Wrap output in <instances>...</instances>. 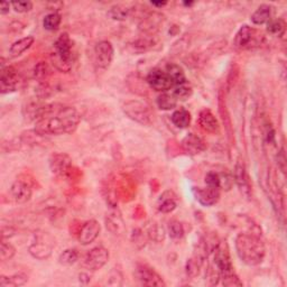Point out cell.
<instances>
[{"label": "cell", "instance_id": "cell-1", "mask_svg": "<svg viewBox=\"0 0 287 287\" xmlns=\"http://www.w3.org/2000/svg\"><path fill=\"white\" fill-rule=\"evenodd\" d=\"M81 114L73 107L62 105L44 106L36 120L35 130L43 136L70 134L77 129Z\"/></svg>", "mask_w": 287, "mask_h": 287}, {"label": "cell", "instance_id": "cell-2", "mask_svg": "<svg viewBox=\"0 0 287 287\" xmlns=\"http://www.w3.org/2000/svg\"><path fill=\"white\" fill-rule=\"evenodd\" d=\"M236 250L240 260L248 266H257L262 262L266 255L265 244L250 232L239 233L236 238Z\"/></svg>", "mask_w": 287, "mask_h": 287}, {"label": "cell", "instance_id": "cell-3", "mask_svg": "<svg viewBox=\"0 0 287 287\" xmlns=\"http://www.w3.org/2000/svg\"><path fill=\"white\" fill-rule=\"evenodd\" d=\"M54 53L52 54L53 65L61 72H70L72 66V41L66 33L56 39Z\"/></svg>", "mask_w": 287, "mask_h": 287}, {"label": "cell", "instance_id": "cell-4", "mask_svg": "<svg viewBox=\"0 0 287 287\" xmlns=\"http://www.w3.org/2000/svg\"><path fill=\"white\" fill-rule=\"evenodd\" d=\"M123 110L130 119H133L136 123L141 125L152 124L153 114L145 103L137 100H130L124 103Z\"/></svg>", "mask_w": 287, "mask_h": 287}, {"label": "cell", "instance_id": "cell-5", "mask_svg": "<svg viewBox=\"0 0 287 287\" xmlns=\"http://www.w3.org/2000/svg\"><path fill=\"white\" fill-rule=\"evenodd\" d=\"M55 246L54 240L52 239L49 233L37 234L36 240L33 241V244L28 248L30 254L39 260L47 259L52 255V251Z\"/></svg>", "mask_w": 287, "mask_h": 287}, {"label": "cell", "instance_id": "cell-6", "mask_svg": "<svg viewBox=\"0 0 287 287\" xmlns=\"http://www.w3.org/2000/svg\"><path fill=\"white\" fill-rule=\"evenodd\" d=\"M135 277L138 280L139 284L144 286H166L162 276L154 268L145 265V264H138L137 265Z\"/></svg>", "mask_w": 287, "mask_h": 287}, {"label": "cell", "instance_id": "cell-7", "mask_svg": "<svg viewBox=\"0 0 287 287\" xmlns=\"http://www.w3.org/2000/svg\"><path fill=\"white\" fill-rule=\"evenodd\" d=\"M109 260V251L105 247H94L84 257L83 266L91 272L99 271Z\"/></svg>", "mask_w": 287, "mask_h": 287}, {"label": "cell", "instance_id": "cell-8", "mask_svg": "<svg viewBox=\"0 0 287 287\" xmlns=\"http://www.w3.org/2000/svg\"><path fill=\"white\" fill-rule=\"evenodd\" d=\"M147 83L153 90L158 92H166L174 88L173 81H172L168 72L162 68H153L147 76Z\"/></svg>", "mask_w": 287, "mask_h": 287}, {"label": "cell", "instance_id": "cell-9", "mask_svg": "<svg viewBox=\"0 0 287 287\" xmlns=\"http://www.w3.org/2000/svg\"><path fill=\"white\" fill-rule=\"evenodd\" d=\"M113 59L112 44L108 41H101L94 47V60L100 68H108Z\"/></svg>", "mask_w": 287, "mask_h": 287}, {"label": "cell", "instance_id": "cell-10", "mask_svg": "<svg viewBox=\"0 0 287 287\" xmlns=\"http://www.w3.org/2000/svg\"><path fill=\"white\" fill-rule=\"evenodd\" d=\"M19 83V76L13 66H3L0 73V90L2 93L13 92Z\"/></svg>", "mask_w": 287, "mask_h": 287}, {"label": "cell", "instance_id": "cell-11", "mask_svg": "<svg viewBox=\"0 0 287 287\" xmlns=\"http://www.w3.org/2000/svg\"><path fill=\"white\" fill-rule=\"evenodd\" d=\"M256 33L257 32L252 27L248 25H244L236 34V37H234V47L238 50L250 49L252 45H255L257 42Z\"/></svg>", "mask_w": 287, "mask_h": 287}, {"label": "cell", "instance_id": "cell-12", "mask_svg": "<svg viewBox=\"0 0 287 287\" xmlns=\"http://www.w3.org/2000/svg\"><path fill=\"white\" fill-rule=\"evenodd\" d=\"M10 198L11 200L14 201L15 203L18 204H22L26 203L28 201L31 200L32 198V187L28 183L21 181V180H17L13 183V185L10 186Z\"/></svg>", "mask_w": 287, "mask_h": 287}, {"label": "cell", "instance_id": "cell-13", "mask_svg": "<svg viewBox=\"0 0 287 287\" xmlns=\"http://www.w3.org/2000/svg\"><path fill=\"white\" fill-rule=\"evenodd\" d=\"M233 181L236 182L238 185L239 190L241 191L246 197L250 195V183H249V177L247 174V169L244 163V160L239 158L237 160L236 165H234V171H233Z\"/></svg>", "mask_w": 287, "mask_h": 287}, {"label": "cell", "instance_id": "cell-14", "mask_svg": "<svg viewBox=\"0 0 287 287\" xmlns=\"http://www.w3.org/2000/svg\"><path fill=\"white\" fill-rule=\"evenodd\" d=\"M193 194L200 204L204 206L214 205L220 199L219 188L213 187H193Z\"/></svg>", "mask_w": 287, "mask_h": 287}, {"label": "cell", "instance_id": "cell-15", "mask_svg": "<svg viewBox=\"0 0 287 287\" xmlns=\"http://www.w3.org/2000/svg\"><path fill=\"white\" fill-rule=\"evenodd\" d=\"M100 230L101 227L99 222L97 220H89L81 227V230L79 232V241L83 246L90 245L99 236Z\"/></svg>", "mask_w": 287, "mask_h": 287}, {"label": "cell", "instance_id": "cell-16", "mask_svg": "<svg viewBox=\"0 0 287 287\" xmlns=\"http://www.w3.org/2000/svg\"><path fill=\"white\" fill-rule=\"evenodd\" d=\"M51 170L54 174L65 176L72 168V159L65 154H54L50 160Z\"/></svg>", "mask_w": 287, "mask_h": 287}, {"label": "cell", "instance_id": "cell-17", "mask_svg": "<svg viewBox=\"0 0 287 287\" xmlns=\"http://www.w3.org/2000/svg\"><path fill=\"white\" fill-rule=\"evenodd\" d=\"M199 125L204 131L209 134H218L220 129V125L216 116L212 113L209 109H203L200 112L199 116Z\"/></svg>", "mask_w": 287, "mask_h": 287}, {"label": "cell", "instance_id": "cell-18", "mask_svg": "<svg viewBox=\"0 0 287 287\" xmlns=\"http://www.w3.org/2000/svg\"><path fill=\"white\" fill-rule=\"evenodd\" d=\"M182 147L187 154L198 155L205 151V141L195 134H188L184 139L182 140Z\"/></svg>", "mask_w": 287, "mask_h": 287}, {"label": "cell", "instance_id": "cell-19", "mask_svg": "<svg viewBox=\"0 0 287 287\" xmlns=\"http://www.w3.org/2000/svg\"><path fill=\"white\" fill-rule=\"evenodd\" d=\"M106 223L107 228L114 234H122L126 230L122 213L118 210H112L109 212L106 218Z\"/></svg>", "mask_w": 287, "mask_h": 287}, {"label": "cell", "instance_id": "cell-20", "mask_svg": "<svg viewBox=\"0 0 287 287\" xmlns=\"http://www.w3.org/2000/svg\"><path fill=\"white\" fill-rule=\"evenodd\" d=\"M272 6L267 4H262L256 9L254 14L251 15V21L255 25H264L272 19Z\"/></svg>", "mask_w": 287, "mask_h": 287}, {"label": "cell", "instance_id": "cell-21", "mask_svg": "<svg viewBox=\"0 0 287 287\" xmlns=\"http://www.w3.org/2000/svg\"><path fill=\"white\" fill-rule=\"evenodd\" d=\"M191 113L188 112L186 109L180 108L175 110L171 116V120L177 128L185 129L191 125Z\"/></svg>", "mask_w": 287, "mask_h": 287}, {"label": "cell", "instance_id": "cell-22", "mask_svg": "<svg viewBox=\"0 0 287 287\" xmlns=\"http://www.w3.org/2000/svg\"><path fill=\"white\" fill-rule=\"evenodd\" d=\"M176 209V200L173 192L166 191L158 200V210L162 213H171Z\"/></svg>", "mask_w": 287, "mask_h": 287}, {"label": "cell", "instance_id": "cell-23", "mask_svg": "<svg viewBox=\"0 0 287 287\" xmlns=\"http://www.w3.org/2000/svg\"><path fill=\"white\" fill-rule=\"evenodd\" d=\"M34 42H35V39H34L33 36H27V37L18 39V41H16L9 49L10 56H13V57L20 56L22 53H25L28 49L32 47Z\"/></svg>", "mask_w": 287, "mask_h": 287}, {"label": "cell", "instance_id": "cell-24", "mask_svg": "<svg viewBox=\"0 0 287 287\" xmlns=\"http://www.w3.org/2000/svg\"><path fill=\"white\" fill-rule=\"evenodd\" d=\"M165 71L168 72L171 80L173 81L174 87L187 82L185 73H184V71H183V68L180 65H176V64H173V63H170V64L166 65Z\"/></svg>", "mask_w": 287, "mask_h": 287}, {"label": "cell", "instance_id": "cell-25", "mask_svg": "<svg viewBox=\"0 0 287 287\" xmlns=\"http://www.w3.org/2000/svg\"><path fill=\"white\" fill-rule=\"evenodd\" d=\"M28 277L27 275L18 273L11 276H3L0 277V286L2 287H17V286H22L27 283Z\"/></svg>", "mask_w": 287, "mask_h": 287}, {"label": "cell", "instance_id": "cell-26", "mask_svg": "<svg viewBox=\"0 0 287 287\" xmlns=\"http://www.w3.org/2000/svg\"><path fill=\"white\" fill-rule=\"evenodd\" d=\"M157 16V14H152L147 17H145V19L142 20L140 25V30L144 33H155L158 30V26L160 25V22L163 21V16L160 15L158 18H155Z\"/></svg>", "mask_w": 287, "mask_h": 287}, {"label": "cell", "instance_id": "cell-27", "mask_svg": "<svg viewBox=\"0 0 287 287\" xmlns=\"http://www.w3.org/2000/svg\"><path fill=\"white\" fill-rule=\"evenodd\" d=\"M177 101L179 100L173 95V93L163 92L162 94L158 95L156 102L158 108L162 109V110H172V109L176 107Z\"/></svg>", "mask_w": 287, "mask_h": 287}, {"label": "cell", "instance_id": "cell-28", "mask_svg": "<svg viewBox=\"0 0 287 287\" xmlns=\"http://www.w3.org/2000/svg\"><path fill=\"white\" fill-rule=\"evenodd\" d=\"M286 31V22L282 18H272L267 22V32L272 35L282 37Z\"/></svg>", "mask_w": 287, "mask_h": 287}, {"label": "cell", "instance_id": "cell-29", "mask_svg": "<svg viewBox=\"0 0 287 287\" xmlns=\"http://www.w3.org/2000/svg\"><path fill=\"white\" fill-rule=\"evenodd\" d=\"M61 21H62L61 15L59 13H56V11H54V13H51L45 16V18L43 20V26L46 31L54 32L60 27Z\"/></svg>", "mask_w": 287, "mask_h": 287}, {"label": "cell", "instance_id": "cell-30", "mask_svg": "<svg viewBox=\"0 0 287 287\" xmlns=\"http://www.w3.org/2000/svg\"><path fill=\"white\" fill-rule=\"evenodd\" d=\"M79 259V252L77 249H66L62 252L59 257V262L61 265L71 266Z\"/></svg>", "mask_w": 287, "mask_h": 287}, {"label": "cell", "instance_id": "cell-31", "mask_svg": "<svg viewBox=\"0 0 287 287\" xmlns=\"http://www.w3.org/2000/svg\"><path fill=\"white\" fill-rule=\"evenodd\" d=\"M192 87L187 82L176 85L173 88V95L176 98L177 100H186L192 95Z\"/></svg>", "mask_w": 287, "mask_h": 287}, {"label": "cell", "instance_id": "cell-32", "mask_svg": "<svg viewBox=\"0 0 287 287\" xmlns=\"http://www.w3.org/2000/svg\"><path fill=\"white\" fill-rule=\"evenodd\" d=\"M16 254V249L15 247L7 243L6 239H2V245H0V259L3 261L9 260L13 258Z\"/></svg>", "mask_w": 287, "mask_h": 287}, {"label": "cell", "instance_id": "cell-33", "mask_svg": "<svg viewBox=\"0 0 287 287\" xmlns=\"http://www.w3.org/2000/svg\"><path fill=\"white\" fill-rule=\"evenodd\" d=\"M202 260L199 259V258L195 256L194 258H191V259H188L186 262V274L188 277L194 278L197 277L199 273H200V268L201 265H202Z\"/></svg>", "mask_w": 287, "mask_h": 287}, {"label": "cell", "instance_id": "cell-34", "mask_svg": "<svg viewBox=\"0 0 287 287\" xmlns=\"http://www.w3.org/2000/svg\"><path fill=\"white\" fill-rule=\"evenodd\" d=\"M130 9H127L123 6H113L108 13V16L114 20H124L128 17Z\"/></svg>", "mask_w": 287, "mask_h": 287}, {"label": "cell", "instance_id": "cell-35", "mask_svg": "<svg viewBox=\"0 0 287 287\" xmlns=\"http://www.w3.org/2000/svg\"><path fill=\"white\" fill-rule=\"evenodd\" d=\"M169 234L172 239H181L184 236V228L177 220H172L169 223Z\"/></svg>", "mask_w": 287, "mask_h": 287}, {"label": "cell", "instance_id": "cell-36", "mask_svg": "<svg viewBox=\"0 0 287 287\" xmlns=\"http://www.w3.org/2000/svg\"><path fill=\"white\" fill-rule=\"evenodd\" d=\"M220 279L222 280V284L225 286H243V282L239 279L234 271L221 274Z\"/></svg>", "mask_w": 287, "mask_h": 287}, {"label": "cell", "instance_id": "cell-37", "mask_svg": "<svg viewBox=\"0 0 287 287\" xmlns=\"http://www.w3.org/2000/svg\"><path fill=\"white\" fill-rule=\"evenodd\" d=\"M205 184L209 187L213 188H220L221 183H220V175L217 172H209L208 174L205 175Z\"/></svg>", "mask_w": 287, "mask_h": 287}, {"label": "cell", "instance_id": "cell-38", "mask_svg": "<svg viewBox=\"0 0 287 287\" xmlns=\"http://www.w3.org/2000/svg\"><path fill=\"white\" fill-rule=\"evenodd\" d=\"M49 76V67L45 63H39L34 68V77L35 79L39 80V81H43L44 79H46V77Z\"/></svg>", "mask_w": 287, "mask_h": 287}, {"label": "cell", "instance_id": "cell-39", "mask_svg": "<svg viewBox=\"0 0 287 287\" xmlns=\"http://www.w3.org/2000/svg\"><path fill=\"white\" fill-rule=\"evenodd\" d=\"M11 7L16 11V13L24 14L28 13V11L32 10L33 4L31 2H14L11 3Z\"/></svg>", "mask_w": 287, "mask_h": 287}, {"label": "cell", "instance_id": "cell-40", "mask_svg": "<svg viewBox=\"0 0 287 287\" xmlns=\"http://www.w3.org/2000/svg\"><path fill=\"white\" fill-rule=\"evenodd\" d=\"M164 229L160 227V226H157V225H153L151 228H149V230H148V236L151 237L152 239L154 240H156V241H162L164 239Z\"/></svg>", "mask_w": 287, "mask_h": 287}, {"label": "cell", "instance_id": "cell-41", "mask_svg": "<svg viewBox=\"0 0 287 287\" xmlns=\"http://www.w3.org/2000/svg\"><path fill=\"white\" fill-rule=\"evenodd\" d=\"M145 232H142L141 230H136L134 231L133 234V241L135 244H141V246H145L146 241V234H144Z\"/></svg>", "mask_w": 287, "mask_h": 287}, {"label": "cell", "instance_id": "cell-42", "mask_svg": "<svg viewBox=\"0 0 287 287\" xmlns=\"http://www.w3.org/2000/svg\"><path fill=\"white\" fill-rule=\"evenodd\" d=\"M277 163H278V168L280 169V171H282L285 174L286 173V155H285L284 149H282V151L278 153Z\"/></svg>", "mask_w": 287, "mask_h": 287}, {"label": "cell", "instance_id": "cell-43", "mask_svg": "<svg viewBox=\"0 0 287 287\" xmlns=\"http://www.w3.org/2000/svg\"><path fill=\"white\" fill-rule=\"evenodd\" d=\"M10 7H11L10 3H8V2L2 3V4H0V14H2V15L8 14L9 10H10Z\"/></svg>", "mask_w": 287, "mask_h": 287}, {"label": "cell", "instance_id": "cell-44", "mask_svg": "<svg viewBox=\"0 0 287 287\" xmlns=\"http://www.w3.org/2000/svg\"><path fill=\"white\" fill-rule=\"evenodd\" d=\"M166 4H168L166 2H160V3L153 2V3H152V5H153V6H155V7H163V6H165Z\"/></svg>", "mask_w": 287, "mask_h": 287}]
</instances>
